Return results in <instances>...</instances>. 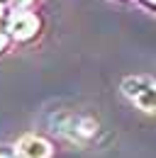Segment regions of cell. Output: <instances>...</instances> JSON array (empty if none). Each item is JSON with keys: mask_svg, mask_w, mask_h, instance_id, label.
I'll return each mask as SVG.
<instances>
[{"mask_svg": "<svg viewBox=\"0 0 156 158\" xmlns=\"http://www.w3.org/2000/svg\"><path fill=\"white\" fill-rule=\"evenodd\" d=\"M0 158H15V153L10 148H0Z\"/></svg>", "mask_w": 156, "mask_h": 158, "instance_id": "obj_4", "label": "cell"}, {"mask_svg": "<svg viewBox=\"0 0 156 158\" xmlns=\"http://www.w3.org/2000/svg\"><path fill=\"white\" fill-rule=\"evenodd\" d=\"M58 134L73 139V141H85L93 134V122L85 117H76V114H61L58 119H54Z\"/></svg>", "mask_w": 156, "mask_h": 158, "instance_id": "obj_1", "label": "cell"}, {"mask_svg": "<svg viewBox=\"0 0 156 158\" xmlns=\"http://www.w3.org/2000/svg\"><path fill=\"white\" fill-rule=\"evenodd\" d=\"M34 27H37V22H34L32 15H17L12 20V24H10V32L15 37H20V39H24V37H29L34 32Z\"/></svg>", "mask_w": 156, "mask_h": 158, "instance_id": "obj_3", "label": "cell"}, {"mask_svg": "<svg viewBox=\"0 0 156 158\" xmlns=\"http://www.w3.org/2000/svg\"><path fill=\"white\" fill-rule=\"evenodd\" d=\"M17 153L22 158H49L51 148L44 139H37V136H24L17 146Z\"/></svg>", "mask_w": 156, "mask_h": 158, "instance_id": "obj_2", "label": "cell"}]
</instances>
